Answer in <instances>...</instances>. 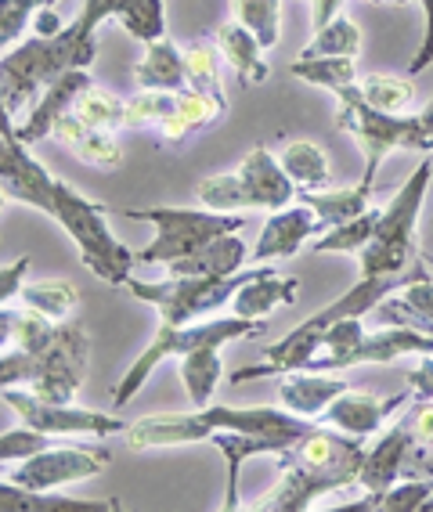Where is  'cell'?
Returning a JSON list of instances; mask_svg holds the SVG:
<instances>
[{
    "instance_id": "obj_37",
    "label": "cell",
    "mask_w": 433,
    "mask_h": 512,
    "mask_svg": "<svg viewBox=\"0 0 433 512\" xmlns=\"http://www.w3.org/2000/svg\"><path fill=\"white\" fill-rule=\"evenodd\" d=\"M19 296H22V303H26V307L47 314L51 321L73 318L76 303H80L76 285L65 282V278H44V282H29V285H22Z\"/></svg>"
},
{
    "instance_id": "obj_18",
    "label": "cell",
    "mask_w": 433,
    "mask_h": 512,
    "mask_svg": "<svg viewBox=\"0 0 433 512\" xmlns=\"http://www.w3.org/2000/svg\"><path fill=\"white\" fill-rule=\"evenodd\" d=\"M347 386H354V383L351 379H336V372L329 375V372H307V368H300V372L282 375V383H278V404H282L286 412L300 415V419L318 422V415H322Z\"/></svg>"
},
{
    "instance_id": "obj_29",
    "label": "cell",
    "mask_w": 433,
    "mask_h": 512,
    "mask_svg": "<svg viewBox=\"0 0 433 512\" xmlns=\"http://www.w3.org/2000/svg\"><path fill=\"white\" fill-rule=\"evenodd\" d=\"M354 94H358L365 105L379 112H394V116H405L415 105V87L408 76L394 73H365L354 83Z\"/></svg>"
},
{
    "instance_id": "obj_52",
    "label": "cell",
    "mask_w": 433,
    "mask_h": 512,
    "mask_svg": "<svg viewBox=\"0 0 433 512\" xmlns=\"http://www.w3.org/2000/svg\"><path fill=\"white\" fill-rule=\"evenodd\" d=\"M0 134L11 141H19V127H15V116H11L8 101H4V91H0Z\"/></svg>"
},
{
    "instance_id": "obj_46",
    "label": "cell",
    "mask_w": 433,
    "mask_h": 512,
    "mask_svg": "<svg viewBox=\"0 0 433 512\" xmlns=\"http://www.w3.org/2000/svg\"><path fill=\"white\" fill-rule=\"evenodd\" d=\"M405 386L412 390V401H433V354H419L405 375Z\"/></svg>"
},
{
    "instance_id": "obj_1",
    "label": "cell",
    "mask_w": 433,
    "mask_h": 512,
    "mask_svg": "<svg viewBox=\"0 0 433 512\" xmlns=\"http://www.w3.org/2000/svg\"><path fill=\"white\" fill-rule=\"evenodd\" d=\"M275 458H278V466H282V480H278V487L268 498L253 502L249 509L304 512V509H314V502H318L322 494L358 487L365 440L318 422L304 440H296L293 448L278 451Z\"/></svg>"
},
{
    "instance_id": "obj_23",
    "label": "cell",
    "mask_w": 433,
    "mask_h": 512,
    "mask_svg": "<svg viewBox=\"0 0 433 512\" xmlns=\"http://www.w3.org/2000/svg\"><path fill=\"white\" fill-rule=\"evenodd\" d=\"M0 512H123L120 498H73L55 491H29L15 480H0Z\"/></svg>"
},
{
    "instance_id": "obj_14",
    "label": "cell",
    "mask_w": 433,
    "mask_h": 512,
    "mask_svg": "<svg viewBox=\"0 0 433 512\" xmlns=\"http://www.w3.org/2000/svg\"><path fill=\"white\" fill-rule=\"evenodd\" d=\"M55 181L58 177H51V170L33 159L29 145L0 134V188L8 192V199L55 217Z\"/></svg>"
},
{
    "instance_id": "obj_19",
    "label": "cell",
    "mask_w": 433,
    "mask_h": 512,
    "mask_svg": "<svg viewBox=\"0 0 433 512\" xmlns=\"http://www.w3.org/2000/svg\"><path fill=\"white\" fill-rule=\"evenodd\" d=\"M51 138H55L65 152H73L80 163L94 166V170H120V166H123L120 138H116V134H109V130L87 127L76 112H65V116L58 119Z\"/></svg>"
},
{
    "instance_id": "obj_43",
    "label": "cell",
    "mask_w": 433,
    "mask_h": 512,
    "mask_svg": "<svg viewBox=\"0 0 433 512\" xmlns=\"http://www.w3.org/2000/svg\"><path fill=\"white\" fill-rule=\"evenodd\" d=\"M37 354L29 350H0V390H11V386H33L37 379Z\"/></svg>"
},
{
    "instance_id": "obj_40",
    "label": "cell",
    "mask_w": 433,
    "mask_h": 512,
    "mask_svg": "<svg viewBox=\"0 0 433 512\" xmlns=\"http://www.w3.org/2000/svg\"><path fill=\"white\" fill-rule=\"evenodd\" d=\"M55 336V321L47 314L33 311V307H22L15 311V329H11V347L29 350V354H40V350L51 343Z\"/></svg>"
},
{
    "instance_id": "obj_22",
    "label": "cell",
    "mask_w": 433,
    "mask_h": 512,
    "mask_svg": "<svg viewBox=\"0 0 433 512\" xmlns=\"http://www.w3.org/2000/svg\"><path fill=\"white\" fill-rule=\"evenodd\" d=\"M372 318L379 325H405V329L433 336V278L430 271H419L401 289V296H387L372 307Z\"/></svg>"
},
{
    "instance_id": "obj_42",
    "label": "cell",
    "mask_w": 433,
    "mask_h": 512,
    "mask_svg": "<svg viewBox=\"0 0 433 512\" xmlns=\"http://www.w3.org/2000/svg\"><path fill=\"white\" fill-rule=\"evenodd\" d=\"M430 494H433L430 480H423V476H405V480H397L372 509L376 512H423Z\"/></svg>"
},
{
    "instance_id": "obj_41",
    "label": "cell",
    "mask_w": 433,
    "mask_h": 512,
    "mask_svg": "<svg viewBox=\"0 0 433 512\" xmlns=\"http://www.w3.org/2000/svg\"><path fill=\"white\" fill-rule=\"evenodd\" d=\"M51 444H55V437H47L44 430L22 422L15 430L0 433V466H4V462H26V458L40 455V451L51 448Z\"/></svg>"
},
{
    "instance_id": "obj_30",
    "label": "cell",
    "mask_w": 433,
    "mask_h": 512,
    "mask_svg": "<svg viewBox=\"0 0 433 512\" xmlns=\"http://www.w3.org/2000/svg\"><path fill=\"white\" fill-rule=\"evenodd\" d=\"M296 202H307V206L318 213L325 231L361 217V213L372 206V199L361 192L358 184H354V188H325V192H296Z\"/></svg>"
},
{
    "instance_id": "obj_57",
    "label": "cell",
    "mask_w": 433,
    "mask_h": 512,
    "mask_svg": "<svg viewBox=\"0 0 433 512\" xmlns=\"http://www.w3.org/2000/svg\"><path fill=\"white\" fill-rule=\"evenodd\" d=\"M426 264H433V256H426Z\"/></svg>"
},
{
    "instance_id": "obj_10",
    "label": "cell",
    "mask_w": 433,
    "mask_h": 512,
    "mask_svg": "<svg viewBox=\"0 0 433 512\" xmlns=\"http://www.w3.org/2000/svg\"><path fill=\"white\" fill-rule=\"evenodd\" d=\"M37 379H33V394L44 401H73L80 394L83 379H87V361H91V336L80 321L62 318L55 321V336L37 354Z\"/></svg>"
},
{
    "instance_id": "obj_5",
    "label": "cell",
    "mask_w": 433,
    "mask_h": 512,
    "mask_svg": "<svg viewBox=\"0 0 433 512\" xmlns=\"http://www.w3.org/2000/svg\"><path fill=\"white\" fill-rule=\"evenodd\" d=\"M195 199L206 210H286L296 202V184L282 170L278 156L268 145H253L246 159H242L231 174H213L199 181Z\"/></svg>"
},
{
    "instance_id": "obj_6",
    "label": "cell",
    "mask_w": 433,
    "mask_h": 512,
    "mask_svg": "<svg viewBox=\"0 0 433 512\" xmlns=\"http://www.w3.org/2000/svg\"><path fill=\"white\" fill-rule=\"evenodd\" d=\"M264 332V321H249L239 318V314H231V318H210V321H195V325H170L163 321L156 332V339L148 343L145 350L138 354V361L127 368V375L120 379L116 386V394H112V404L116 408H127L134 397L141 394V386L148 383V375L156 372L163 361L170 357H185L192 350H203V347H224V343H235V339H246V336H260Z\"/></svg>"
},
{
    "instance_id": "obj_56",
    "label": "cell",
    "mask_w": 433,
    "mask_h": 512,
    "mask_svg": "<svg viewBox=\"0 0 433 512\" xmlns=\"http://www.w3.org/2000/svg\"><path fill=\"white\" fill-rule=\"evenodd\" d=\"M423 512H433V494L426 498V505H423Z\"/></svg>"
},
{
    "instance_id": "obj_50",
    "label": "cell",
    "mask_w": 433,
    "mask_h": 512,
    "mask_svg": "<svg viewBox=\"0 0 433 512\" xmlns=\"http://www.w3.org/2000/svg\"><path fill=\"white\" fill-rule=\"evenodd\" d=\"M408 476H423V480H430L433 484V451L415 448L412 462H408Z\"/></svg>"
},
{
    "instance_id": "obj_16",
    "label": "cell",
    "mask_w": 433,
    "mask_h": 512,
    "mask_svg": "<svg viewBox=\"0 0 433 512\" xmlns=\"http://www.w3.org/2000/svg\"><path fill=\"white\" fill-rule=\"evenodd\" d=\"M91 69H69V73H62L58 80H51L40 91L37 105L29 109V116L19 123V141L22 145H40L44 138H51L55 134V123L65 116V112H73L76 98L83 94V87H91Z\"/></svg>"
},
{
    "instance_id": "obj_44",
    "label": "cell",
    "mask_w": 433,
    "mask_h": 512,
    "mask_svg": "<svg viewBox=\"0 0 433 512\" xmlns=\"http://www.w3.org/2000/svg\"><path fill=\"white\" fill-rule=\"evenodd\" d=\"M37 8H40L37 0H0V47L15 44L26 33Z\"/></svg>"
},
{
    "instance_id": "obj_13",
    "label": "cell",
    "mask_w": 433,
    "mask_h": 512,
    "mask_svg": "<svg viewBox=\"0 0 433 512\" xmlns=\"http://www.w3.org/2000/svg\"><path fill=\"white\" fill-rule=\"evenodd\" d=\"M408 401H412V390H408V386L394 397H376V394H369V390L347 386V390L318 415V422L332 426V430L351 433V437L369 440V437H379V430L390 426V419H394Z\"/></svg>"
},
{
    "instance_id": "obj_12",
    "label": "cell",
    "mask_w": 433,
    "mask_h": 512,
    "mask_svg": "<svg viewBox=\"0 0 433 512\" xmlns=\"http://www.w3.org/2000/svg\"><path fill=\"white\" fill-rule=\"evenodd\" d=\"M415 448H419V444L412 440V433H408V426L401 419L383 426V430H379V440L372 444V448H365V458H361L358 487L365 491V498H361V502H351V509H372L397 480H405Z\"/></svg>"
},
{
    "instance_id": "obj_28",
    "label": "cell",
    "mask_w": 433,
    "mask_h": 512,
    "mask_svg": "<svg viewBox=\"0 0 433 512\" xmlns=\"http://www.w3.org/2000/svg\"><path fill=\"white\" fill-rule=\"evenodd\" d=\"M177 365H181V383L188 390V401L195 408H206L217 394V386H221V347H203V350H192V354L177 357Z\"/></svg>"
},
{
    "instance_id": "obj_51",
    "label": "cell",
    "mask_w": 433,
    "mask_h": 512,
    "mask_svg": "<svg viewBox=\"0 0 433 512\" xmlns=\"http://www.w3.org/2000/svg\"><path fill=\"white\" fill-rule=\"evenodd\" d=\"M314 4V29L318 26H325V22L332 19V15H340V8H343V0H311Z\"/></svg>"
},
{
    "instance_id": "obj_8",
    "label": "cell",
    "mask_w": 433,
    "mask_h": 512,
    "mask_svg": "<svg viewBox=\"0 0 433 512\" xmlns=\"http://www.w3.org/2000/svg\"><path fill=\"white\" fill-rule=\"evenodd\" d=\"M260 264L242 267L239 275L228 278H166V282H141L130 275L123 293H130L134 300L156 307L159 318L170 325H185V321L203 318V314H217L224 303H231V296L239 293V285L257 275Z\"/></svg>"
},
{
    "instance_id": "obj_15",
    "label": "cell",
    "mask_w": 433,
    "mask_h": 512,
    "mask_svg": "<svg viewBox=\"0 0 433 512\" xmlns=\"http://www.w3.org/2000/svg\"><path fill=\"white\" fill-rule=\"evenodd\" d=\"M322 220L318 213L307 206V202H293L286 210H275L260 231L257 246L249 253V264H268V260H286V256H296L307 242L322 235Z\"/></svg>"
},
{
    "instance_id": "obj_53",
    "label": "cell",
    "mask_w": 433,
    "mask_h": 512,
    "mask_svg": "<svg viewBox=\"0 0 433 512\" xmlns=\"http://www.w3.org/2000/svg\"><path fill=\"white\" fill-rule=\"evenodd\" d=\"M11 329H15V311H11V307H0V350L11 347Z\"/></svg>"
},
{
    "instance_id": "obj_32",
    "label": "cell",
    "mask_w": 433,
    "mask_h": 512,
    "mask_svg": "<svg viewBox=\"0 0 433 512\" xmlns=\"http://www.w3.org/2000/svg\"><path fill=\"white\" fill-rule=\"evenodd\" d=\"M73 112L94 130H109V134L127 130V98L105 91V87H98V83L83 87V94L76 98Z\"/></svg>"
},
{
    "instance_id": "obj_35",
    "label": "cell",
    "mask_w": 433,
    "mask_h": 512,
    "mask_svg": "<svg viewBox=\"0 0 433 512\" xmlns=\"http://www.w3.org/2000/svg\"><path fill=\"white\" fill-rule=\"evenodd\" d=\"M221 65L224 55L213 37H199L185 47V80L192 91H206V94H224L221 87Z\"/></svg>"
},
{
    "instance_id": "obj_47",
    "label": "cell",
    "mask_w": 433,
    "mask_h": 512,
    "mask_svg": "<svg viewBox=\"0 0 433 512\" xmlns=\"http://www.w3.org/2000/svg\"><path fill=\"white\" fill-rule=\"evenodd\" d=\"M29 256H19V260H11V264L0 267V307L11 300L15 293H22V285H26V275H29Z\"/></svg>"
},
{
    "instance_id": "obj_20",
    "label": "cell",
    "mask_w": 433,
    "mask_h": 512,
    "mask_svg": "<svg viewBox=\"0 0 433 512\" xmlns=\"http://www.w3.org/2000/svg\"><path fill=\"white\" fill-rule=\"evenodd\" d=\"M213 448L224 451V462H228V491H224V502L221 509L235 512L242 509V498H239V473L246 466V458H257V455H278V451L293 448L296 440L289 437H271V433H235V430H217L210 437Z\"/></svg>"
},
{
    "instance_id": "obj_7",
    "label": "cell",
    "mask_w": 433,
    "mask_h": 512,
    "mask_svg": "<svg viewBox=\"0 0 433 512\" xmlns=\"http://www.w3.org/2000/svg\"><path fill=\"white\" fill-rule=\"evenodd\" d=\"M127 220L152 224L156 238L145 249H138V264H174L181 256H192L195 249L210 246L213 238L235 235L246 228L242 213L221 210H185V206H148V210H123Z\"/></svg>"
},
{
    "instance_id": "obj_31",
    "label": "cell",
    "mask_w": 433,
    "mask_h": 512,
    "mask_svg": "<svg viewBox=\"0 0 433 512\" xmlns=\"http://www.w3.org/2000/svg\"><path fill=\"white\" fill-rule=\"evenodd\" d=\"M361 55V29L351 15H332L325 26L314 29L307 47H300L296 58H358Z\"/></svg>"
},
{
    "instance_id": "obj_3",
    "label": "cell",
    "mask_w": 433,
    "mask_h": 512,
    "mask_svg": "<svg viewBox=\"0 0 433 512\" xmlns=\"http://www.w3.org/2000/svg\"><path fill=\"white\" fill-rule=\"evenodd\" d=\"M430 174H433V159L426 156L423 163H419V170L397 188L390 206H383L376 235H372L369 246L358 253L361 275H369V278L405 275L408 267L423 260L415 231H419V213H423L426 192H430Z\"/></svg>"
},
{
    "instance_id": "obj_33",
    "label": "cell",
    "mask_w": 433,
    "mask_h": 512,
    "mask_svg": "<svg viewBox=\"0 0 433 512\" xmlns=\"http://www.w3.org/2000/svg\"><path fill=\"white\" fill-rule=\"evenodd\" d=\"M231 19L246 26L264 44V51H275L282 44V0H228Z\"/></svg>"
},
{
    "instance_id": "obj_4",
    "label": "cell",
    "mask_w": 433,
    "mask_h": 512,
    "mask_svg": "<svg viewBox=\"0 0 433 512\" xmlns=\"http://www.w3.org/2000/svg\"><path fill=\"white\" fill-rule=\"evenodd\" d=\"M55 220L65 228V235L73 238L80 249V260L87 264L94 278H102L105 285L123 289L138 264V253H130L123 246L116 231L109 228V206L91 202L80 195L73 184H65L62 177L55 181Z\"/></svg>"
},
{
    "instance_id": "obj_24",
    "label": "cell",
    "mask_w": 433,
    "mask_h": 512,
    "mask_svg": "<svg viewBox=\"0 0 433 512\" xmlns=\"http://www.w3.org/2000/svg\"><path fill=\"white\" fill-rule=\"evenodd\" d=\"M249 253H246V242L235 235H224V238H213L210 246L195 249L192 256H181L174 264H166V271L174 278H228V275H239L246 264Z\"/></svg>"
},
{
    "instance_id": "obj_27",
    "label": "cell",
    "mask_w": 433,
    "mask_h": 512,
    "mask_svg": "<svg viewBox=\"0 0 433 512\" xmlns=\"http://www.w3.org/2000/svg\"><path fill=\"white\" fill-rule=\"evenodd\" d=\"M278 163L289 174V181L296 184V192H325L332 184L329 174V159L314 141H289L282 152H278Z\"/></svg>"
},
{
    "instance_id": "obj_55",
    "label": "cell",
    "mask_w": 433,
    "mask_h": 512,
    "mask_svg": "<svg viewBox=\"0 0 433 512\" xmlns=\"http://www.w3.org/2000/svg\"><path fill=\"white\" fill-rule=\"evenodd\" d=\"M4 206H8V192H4V188H0V210H4Z\"/></svg>"
},
{
    "instance_id": "obj_38",
    "label": "cell",
    "mask_w": 433,
    "mask_h": 512,
    "mask_svg": "<svg viewBox=\"0 0 433 512\" xmlns=\"http://www.w3.org/2000/svg\"><path fill=\"white\" fill-rule=\"evenodd\" d=\"M116 22L134 40L152 44V40L166 37V4L163 0H127L123 11L116 15Z\"/></svg>"
},
{
    "instance_id": "obj_25",
    "label": "cell",
    "mask_w": 433,
    "mask_h": 512,
    "mask_svg": "<svg viewBox=\"0 0 433 512\" xmlns=\"http://www.w3.org/2000/svg\"><path fill=\"white\" fill-rule=\"evenodd\" d=\"M213 40H217V47H221L224 62L235 69L239 83H246V87H260V83H268L271 65L264 62V44H260L246 26H239L235 19H228L213 29Z\"/></svg>"
},
{
    "instance_id": "obj_39",
    "label": "cell",
    "mask_w": 433,
    "mask_h": 512,
    "mask_svg": "<svg viewBox=\"0 0 433 512\" xmlns=\"http://www.w3.org/2000/svg\"><path fill=\"white\" fill-rule=\"evenodd\" d=\"M177 105L174 91H138L127 98V130H159Z\"/></svg>"
},
{
    "instance_id": "obj_54",
    "label": "cell",
    "mask_w": 433,
    "mask_h": 512,
    "mask_svg": "<svg viewBox=\"0 0 433 512\" xmlns=\"http://www.w3.org/2000/svg\"><path fill=\"white\" fill-rule=\"evenodd\" d=\"M365 4H376V8H401L408 0H365Z\"/></svg>"
},
{
    "instance_id": "obj_21",
    "label": "cell",
    "mask_w": 433,
    "mask_h": 512,
    "mask_svg": "<svg viewBox=\"0 0 433 512\" xmlns=\"http://www.w3.org/2000/svg\"><path fill=\"white\" fill-rule=\"evenodd\" d=\"M296 296H300V282L293 275H278L275 267L260 264L257 275L249 278V282H242L239 293L231 296V311L239 314V318L264 321L278 307L296 303Z\"/></svg>"
},
{
    "instance_id": "obj_26",
    "label": "cell",
    "mask_w": 433,
    "mask_h": 512,
    "mask_svg": "<svg viewBox=\"0 0 433 512\" xmlns=\"http://www.w3.org/2000/svg\"><path fill=\"white\" fill-rule=\"evenodd\" d=\"M138 91H185V47H177L170 37H159L145 44V55L134 65Z\"/></svg>"
},
{
    "instance_id": "obj_49",
    "label": "cell",
    "mask_w": 433,
    "mask_h": 512,
    "mask_svg": "<svg viewBox=\"0 0 433 512\" xmlns=\"http://www.w3.org/2000/svg\"><path fill=\"white\" fill-rule=\"evenodd\" d=\"M62 29H65V22L58 19L55 8L33 11V33H37V37H55V33H62Z\"/></svg>"
},
{
    "instance_id": "obj_36",
    "label": "cell",
    "mask_w": 433,
    "mask_h": 512,
    "mask_svg": "<svg viewBox=\"0 0 433 512\" xmlns=\"http://www.w3.org/2000/svg\"><path fill=\"white\" fill-rule=\"evenodd\" d=\"M379 213H383V210L369 206V210L361 213V217H354V220H347V224H336V228L322 231V235L311 242L314 253H351V256H358L361 249L369 246V238L376 235Z\"/></svg>"
},
{
    "instance_id": "obj_9",
    "label": "cell",
    "mask_w": 433,
    "mask_h": 512,
    "mask_svg": "<svg viewBox=\"0 0 433 512\" xmlns=\"http://www.w3.org/2000/svg\"><path fill=\"white\" fill-rule=\"evenodd\" d=\"M4 404L19 415L22 422L44 430L47 437H112V433H127L130 422L120 415L94 412V408H76L73 401H44L29 386H11L0 390Z\"/></svg>"
},
{
    "instance_id": "obj_48",
    "label": "cell",
    "mask_w": 433,
    "mask_h": 512,
    "mask_svg": "<svg viewBox=\"0 0 433 512\" xmlns=\"http://www.w3.org/2000/svg\"><path fill=\"white\" fill-rule=\"evenodd\" d=\"M423 4V11H426V37H423V44H419V51H415V58L408 62V73H426L433 65V0H419Z\"/></svg>"
},
{
    "instance_id": "obj_45",
    "label": "cell",
    "mask_w": 433,
    "mask_h": 512,
    "mask_svg": "<svg viewBox=\"0 0 433 512\" xmlns=\"http://www.w3.org/2000/svg\"><path fill=\"white\" fill-rule=\"evenodd\" d=\"M401 422L408 426V433H412L419 448L433 451V401H408Z\"/></svg>"
},
{
    "instance_id": "obj_17",
    "label": "cell",
    "mask_w": 433,
    "mask_h": 512,
    "mask_svg": "<svg viewBox=\"0 0 433 512\" xmlns=\"http://www.w3.org/2000/svg\"><path fill=\"white\" fill-rule=\"evenodd\" d=\"M224 116H228V98H224V94H206V91L185 87V91H177L174 112L159 123L156 134L166 148H181L188 138L210 130L213 123H221Z\"/></svg>"
},
{
    "instance_id": "obj_11",
    "label": "cell",
    "mask_w": 433,
    "mask_h": 512,
    "mask_svg": "<svg viewBox=\"0 0 433 512\" xmlns=\"http://www.w3.org/2000/svg\"><path fill=\"white\" fill-rule=\"evenodd\" d=\"M112 462L109 448H80V444H51L40 455L15 462L8 480L29 487V491H58V487L91 480Z\"/></svg>"
},
{
    "instance_id": "obj_34",
    "label": "cell",
    "mask_w": 433,
    "mask_h": 512,
    "mask_svg": "<svg viewBox=\"0 0 433 512\" xmlns=\"http://www.w3.org/2000/svg\"><path fill=\"white\" fill-rule=\"evenodd\" d=\"M289 73L296 80L314 83L322 91H340V87H354L358 83V58H293Z\"/></svg>"
},
{
    "instance_id": "obj_2",
    "label": "cell",
    "mask_w": 433,
    "mask_h": 512,
    "mask_svg": "<svg viewBox=\"0 0 433 512\" xmlns=\"http://www.w3.org/2000/svg\"><path fill=\"white\" fill-rule=\"evenodd\" d=\"M332 98L340 101L336 123H340L343 134H351L358 141L361 156H365V174H361L358 188L369 199L390 152H423V156L433 152V101L419 116H412V112L394 116V112H379L372 105H365L354 94V87H340Z\"/></svg>"
}]
</instances>
